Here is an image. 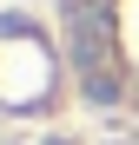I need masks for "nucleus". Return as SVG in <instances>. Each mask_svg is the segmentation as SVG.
<instances>
[{
    "label": "nucleus",
    "mask_w": 139,
    "mask_h": 145,
    "mask_svg": "<svg viewBox=\"0 0 139 145\" xmlns=\"http://www.w3.org/2000/svg\"><path fill=\"white\" fill-rule=\"evenodd\" d=\"M66 46L86 99L139 119V0H66Z\"/></svg>",
    "instance_id": "nucleus-1"
}]
</instances>
